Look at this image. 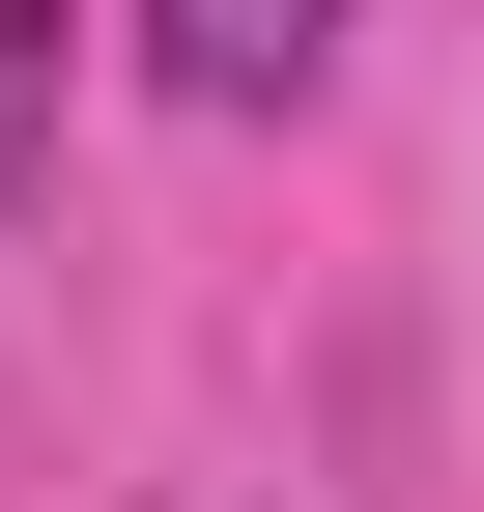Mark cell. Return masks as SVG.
<instances>
[{
  "mask_svg": "<svg viewBox=\"0 0 484 512\" xmlns=\"http://www.w3.org/2000/svg\"><path fill=\"white\" fill-rule=\"evenodd\" d=\"M314 57H342V0H143V86L171 114H285Z\"/></svg>",
  "mask_w": 484,
  "mask_h": 512,
  "instance_id": "obj_1",
  "label": "cell"
},
{
  "mask_svg": "<svg viewBox=\"0 0 484 512\" xmlns=\"http://www.w3.org/2000/svg\"><path fill=\"white\" fill-rule=\"evenodd\" d=\"M57 171V0H0V200Z\"/></svg>",
  "mask_w": 484,
  "mask_h": 512,
  "instance_id": "obj_2",
  "label": "cell"
}]
</instances>
